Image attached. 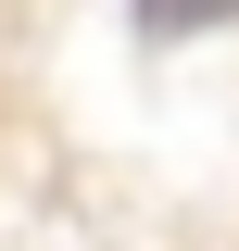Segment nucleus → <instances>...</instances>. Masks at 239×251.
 <instances>
[]
</instances>
